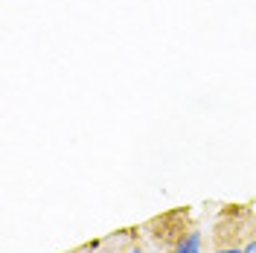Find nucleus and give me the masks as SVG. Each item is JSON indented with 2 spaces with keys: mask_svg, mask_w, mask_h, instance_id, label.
Instances as JSON below:
<instances>
[{
  "mask_svg": "<svg viewBox=\"0 0 256 253\" xmlns=\"http://www.w3.org/2000/svg\"><path fill=\"white\" fill-rule=\"evenodd\" d=\"M172 253H201V230H186L175 242V250Z\"/></svg>",
  "mask_w": 256,
  "mask_h": 253,
  "instance_id": "obj_1",
  "label": "nucleus"
},
{
  "mask_svg": "<svg viewBox=\"0 0 256 253\" xmlns=\"http://www.w3.org/2000/svg\"><path fill=\"white\" fill-rule=\"evenodd\" d=\"M216 253H244V250H242L239 244H218Z\"/></svg>",
  "mask_w": 256,
  "mask_h": 253,
  "instance_id": "obj_2",
  "label": "nucleus"
},
{
  "mask_svg": "<svg viewBox=\"0 0 256 253\" xmlns=\"http://www.w3.org/2000/svg\"><path fill=\"white\" fill-rule=\"evenodd\" d=\"M242 250H244V253H256V238H250V242H248Z\"/></svg>",
  "mask_w": 256,
  "mask_h": 253,
  "instance_id": "obj_3",
  "label": "nucleus"
},
{
  "mask_svg": "<svg viewBox=\"0 0 256 253\" xmlns=\"http://www.w3.org/2000/svg\"><path fill=\"white\" fill-rule=\"evenodd\" d=\"M122 253H143L140 248H128V250H122Z\"/></svg>",
  "mask_w": 256,
  "mask_h": 253,
  "instance_id": "obj_4",
  "label": "nucleus"
}]
</instances>
